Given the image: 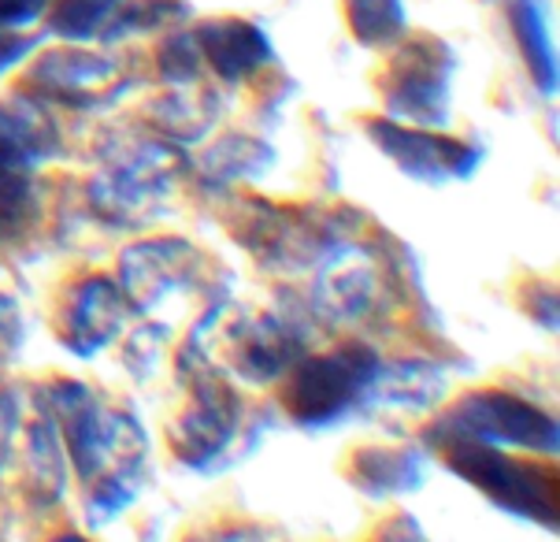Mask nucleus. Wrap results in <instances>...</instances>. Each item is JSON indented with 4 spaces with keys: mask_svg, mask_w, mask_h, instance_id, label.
Instances as JSON below:
<instances>
[{
    "mask_svg": "<svg viewBox=\"0 0 560 542\" xmlns=\"http://www.w3.org/2000/svg\"><path fill=\"white\" fill-rule=\"evenodd\" d=\"M453 464H457L468 480H476L490 498H498L501 506H509L516 512H538V517H546V520H549V512H557L553 494L546 491V483L538 487L535 469L505 461L501 453L476 450V446H457V450H453Z\"/></svg>",
    "mask_w": 560,
    "mask_h": 542,
    "instance_id": "3",
    "label": "nucleus"
},
{
    "mask_svg": "<svg viewBox=\"0 0 560 542\" xmlns=\"http://www.w3.org/2000/svg\"><path fill=\"white\" fill-rule=\"evenodd\" d=\"M60 542H82V539H60Z\"/></svg>",
    "mask_w": 560,
    "mask_h": 542,
    "instance_id": "15",
    "label": "nucleus"
},
{
    "mask_svg": "<svg viewBox=\"0 0 560 542\" xmlns=\"http://www.w3.org/2000/svg\"><path fill=\"white\" fill-rule=\"evenodd\" d=\"M34 49L31 37H12V34H0V74H4L12 64L23 60L26 53Z\"/></svg>",
    "mask_w": 560,
    "mask_h": 542,
    "instance_id": "14",
    "label": "nucleus"
},
{
    "mask_svg": "<svg viewBox=\"0 0 560 542\" xmlns=\"http://www.w3.org/2000/svg\"><path fill=\"white\" fill-rule=\"evenodd\" d=\"M197 64H201V49H197L194 37H175V42L164 45V74H171V79H194Z\"/></svg>",
    "mask_w": 560,
    "mask_h": 542,
    "instance_id": "12",
    "label": "nucleus"
},
{
    "mask_svg": "<svg viewBox=\"0 0 560 542\" xmlns=\"http://www.w3.org/2000/svg\"><path fill=\"white\" fill-rule=\"evenodd\" d=\"M450 424H468L471 439L482 442H512L530 450H557V431L542 413L516 402L509 394H476L468 397Z\"/></svg>",
    "mask_w": 560,
    "mask_h": 542,
    "instance_id": "2",
    "label": "nucleus"
},
{
    "mask_svg": "<svg viewBox=\"0 0 560 542\" xmlns=\"http://www.w3.org/2000/svg\"><path fill=\"white\" fill-rule=\"evenodd\" d=\"M122 0H56L49 15V31L60 37H93L108 26V19L119 12Z\"/></svg>",
    "mask_w": 560,
    "mask_h": 542,
    "instance_id": "11",
    "label": "nucleus"
},
{
    "mask_svg": "<svg viewBox=\"0 0 560 542\" xmlns=\"http://www.w3.org/2000/svg\"><path fill=\"white\" fill-rule=\"evenodd\" d=\"M512 26H516L520 49H524L535 79L542 82V90H553L557 85V60H553V45H549L542 8H538L535 0H512Z\"/></svg>",
    "mask_w": 560,
    "mask_h": 542,
    "instance_id": "8",
    "label": "nucleus"
},
{
    "mask_svg": "<svg viewBox=\"0 0 560 542\" xmlns=\"http://www.w3.org/2000/svg\"><path fill=\"white\" fill-rule=\"evenodd\" d=\"M372 135L383 141L386 153L397 157V164L420 178H442V175H450V171L460 175V171L468 168V149L457 146V141L420 135V130H401V127H390V123H378V127H372Z\"/></svg>",
    "mask_w": 560,
    "mask_h": 542,
    "instance_id": "7",
    "label": "nucleus"
},
{
    "mask_svg": "<svg viewBox=\"0 0 560 542\" xmlns=\"http://www.w3.org/2000/svg\"><path fill=\"white\" fill-rule=\"evenodd\" d=\"M49 4L52 0H0V31H19V26L34 23Z\"/></svg>",
    "mask_w": 560,
    "mask_h": 542,
    "instance_id": "13",
    "label": "nucleus"
},
{
    "mask_svg": "<svg viewBox=\"0 0 560 542\" xmlns=\"http://www.w3.org/2000/svg\"><path fill=\"white\" fill-rule=\"evenodd\" d=\"M445 74H450V60L439 68L434 45H420V49H412L401 64H397V82L390 90V104L397 112H405L408 119H427V123L442 119Z\"/></svg>",
    "mask_w": 560,
    "mask_h": 542,
    "instance_id": "5",
    "label": "nucleus"
},
{
    "mask_svg": "<svg viewBox=\"0 0 560 542\" xmlns=\"http://www.w3.org/2000/svg\"><path fill=\"white\" fill-rule=\"evenodd\" d=\"M49 130L34 119V112H15L0 104V171L34 164L45 153Z\"/></svg>",
    "mask_w": 560,
    "mask_h": 542,
    "instance_id": "9",
    "label": "nucleus"
},
{
    "mask_svg": "<svg viewBox=\"0 0 560 542\" xmlns=\"http://www.w3.org/2000/svg\"><path fill=\"white\" fill-rule=\"evenodd\" d=\"M194 42H197V49L208 56V64L231 82L245 79L249 71L271 60L268 37L256 31L253 23H242V19H215V23H205L201 31L194 34Z\"/></svg>",
    "mask_w": 560,
    "mask_h": 542,
    "instance_id": "4",
    "label": "nucleus"
},
{
    "mask_svg": "<svg viewBox=\"0 0 560 542\" xmlns=\"http://www.w3.org/2000/svg\"><path fill=\"white\" fill-rule=\"evenodd\" d=\"M360 349H341V354L319 357L301 368L290 383V408L308 424H323L338 416L364 390L368 379L375 376V360H357Z\"/></svg>",
    "mask_w": 560,
    "mask_h": 542,
    "instance_id": "1",
    "label": "nucleus"
},
{
    "mask_svg": "<svg viewBox=\"0 0 560 542\" xmlns=\"http://www.w3.org/2000/svg\"><path fill=\"white\" fill-rule=\"evenodd\" d=\"M349 26L364 45H390L405 34L401 0H346Z\"/></svg>",
    "mask_w": 560,
    "mask_h": 542,
    "instance_id": "10",
    "label": "nucleus"
},
{
    "mask_svg": "<svg viewBox=\"0 0 560 542\" xmlns=\"http://www.w3.org/2000/svg\"><path fill=\"white\" fill-rule=\"evenodd\" d=\"M34 82L68 104H90L116 82V64L90 53H52L34 68Z\"/></svg>",
    "mask_w": 560,
    "mask_h": 542,
    "instance_id": "6",
    "label": "nucleus"
}]
</instances>
